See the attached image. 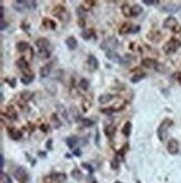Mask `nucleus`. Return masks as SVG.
<instances>
[{"label":"nucleus","instance_id":"f257e3e1","mask_svg":"<svg viewBox=\"0 0 181 183\" xmlns=\"http://www.w3.org/2000/svg\"><path fill=\"white\" fill-rule=\"evenodd\" d=\"M53 15H54L55 17H57L61 21H63V22H68L69 19H70V15H69V13L67 11V9L64 6H61V5L54 7V9H53Z\"/></svg>","mask_w":181,"mask_h":183},{"label":"nucleus","instance_id":"f03ea898","mask_svg":"<svg viewBox=\"0 0 181 183\" xmlns=\"http://www.w3.org/2000/svg\"><path fill=\"white\" fill-rule=\"evenodd\" d=\"M180 47H181L180 40H178L175 38H172V39H170L168 43L163 46V51L166 54H168V55H171V54H175Z\"/></svg>","mask_w":181,"mask_h":183},{"label":"nucleus","instance_id":"7ed1b4c3","mask_svg":"<svg viewBox=\"0 0 181 183\" xmlns=\"http://www.w3.org/2000/svg\"><path fill=\"white\" fill-rule=\"evenodd\" d=\"M172 125V121L170 118H166L162 121V123L160 124V126L158 127V137L160 139V141H164L167 133H168L169 127Z\"/></svg>","mask_w":181,"mask_h":183},{"label":"nucleus","instance_id":"20e7f679","mask_svg":"<svg viewBox=\"0 0 181 183\" xmlns=\"http://www.w3.org/2000/svg\"><path fill=\"white\" fill-rule=\"evenodd\" d=\"M119 46V40L115 37H108L106 38L105 40L102 43L101 45V48L104 49L105 51L110 50H115V48Z\"/></svg>","mask_w":181,"mask_h":183},{"label":"nucleus","instance_id":"39448f33","mask_svg":"<svg viewBox=\"0 0 181 183\" xmlns=\"http://www.w3.org/2000/svg\"><path fill=\"white\" fill-rule=\"evenodd\" d=\"M13 175L18 180L19 183H28V181H29V177H28L27 172L23 168H20V166L13 171Z\"/></svg>","mask_w":181,"mask_h":183},{"label":"nucleus","instance_id":"423d86ee","mask_svg":"<svg viewBox=\"0 0 181 183\" xmlns=\"http://www.w3.org/2000/svg\"><path fill=\"white\" fill-rule=\"evenodd\" d=\"M87 67L89 72H95V70L99 69L100 67V64H99V60L97 58L94 56V55H89L87 58Z\"/></svg>","mask_w":181,"mask_h":183},{"label":"nucleus","instance_id":"0eeeda50","mask_svg":"<svg viewBox=\"0 0 181 183\" xmlns=\"http://www.w3.org/2000/svg\"><path fill=\"white\" fill-rule=\"evenodd\" d=\"M167 147H168V152L170 154L175 155V154H178V152H179V142L175 139L170 140Z\"/></svg>","mask_w":181,"mask_h":183},{"label":"nucleus","instance_id":"6e6552de","mask_svg":"<svg viewBox=\"0 0 181 183\" xmlns=\"http://www.w3.org/2000/svg\"><path fill=\"white\" fill-rule=\"evenodd\" d=\"M178 26V21L175 17H168L163 21V27L167 28V29H172V30H175V27Z\"/></svg>","mask_w":181,"mask_h":183},{"label":"nucleus","instance_id":"1a4fd4ad","mask_svg":"<svg viewBox=\"0 0 181 183\" xmlns=\"http://www.w3.org/2000/svg\"><path fill=\"white\" fill-rule=\"evenodd\" d=\"M16 66H17L21 72H27L28 74H31L30 72H28V70H29V64H28V62L26 60L25 58H19L18 60L16 62Z\"/></svg>","mask_w":181,"mask_h":183},{"label":"nucleus","instance_id":"9d476101","mask_svg":"<svg viewBox=\"0 0 181 183\" xmlns=\"http://www.w3.org/2000/svg\"><path fill=\"white\" fill-rule=\"evenodd\" d=\"M105 56L110 59V60H112V62H115V63H119V64H122V57L120 56L119 54L116 53V51L114 50H110V51H106L105 53Z\"/></svg>","mask_w":181,"mask_h":183},{"label":"nucleus","instance_id":"9b49d317","mask_svg":"<svg viewBox=\"0 0 181 183\" xmlns=\"http://www.w3.org/2000/svg\"><path fill=\"white\" fill-rule=\"evenodd\" d=\"M13 9H16V10H18V11H26L27 9H28V7H27V0H17V1H15L13 2Z\"/></svg>","mask_w":181,"mask_h":183},{"label":"nucleus","instance_id":"f8f14e48","mask_svg":"<svg viewBox=\"0 0 181 183\" xmlns=\"http://www.w3.org/2000/svg\"><path fill=\"white\" fill-rule=\"evenodd\" d=\"M141 65L145 67V68H156L158 67V65L159 64L156 63V60L154 59H151V58H144L142 59V62H141Z\"/></svg>","mask_w":181,"mask_h":183},{"label":"nucleus","instance_id":"ddd939ff","mask_svg":"<svg viewBox=\"0 0 181 183\" xmlns=\"http://www.w3.org/2000/svg\"><path fill=\"white\" fill-rule=\"evenodd\" d=\"M36 46L39 49H49V41L46 38H38L36 40Z\"/></svg>","mask_w":181,"mask_h":183},{"label":"nucleus","instance_id":"4468645a","mask_svg":"<svg viewBox=\"0 0 181 183\" xmlns=\"http://www.w3.org/2000/svg\"><path fill=\"white\" fill-rule=\"evenodd\" d=\"M133 30V25L130 24V22H124L123 25L120 27L119 32L121 35H126V34H129L130 32Z\"/></svg>","mask_w":181,"mask_h":183},{"label":"nucleus","instance_id":"2eb2a0df","mask_svg":"<svg viewBox=\"0 0 181 183\" xmlns=\"http://www.w3.org/2000/svg\"><path fill=\"white\" fill-rule=\"evenodd\" d=\"M56 109L58 111V113L62 115L63 117L65 118L66 121H70V117H69L68 113H67V111H66V108L63 106L62 104H56Z\"/></svg>","mask_w":181,"mask_h":183},{"label":"nucleus","instance_id":"dca6fc26","mask_svg":"<svg viewBox=\"0 0 181 183\" xmlns=\"http://www.w3.org/2000/svg\"><path fill=\"white\" fill-rule=\"evenodd\" d=\"M49 177H50V179H51V181L55 180L56 182H59V183L66 181V179H67L65 173H54V174H51Z\"/></svg>","mask_w":181,"mask_h":183},{"label":"nucleus","instance_id":"f3484780","mask_svg":"<svg viewBox=\"0 0 181 183\" xmlns=\"http://www.w3.org/2000/svg\"><path fill=\"white\" fill-rule=\"evenodd\" d=\"M66 45H67L68 49H70V50L76 49V47H77V40H76V38L73 37V36L66 38Z\"/></svg>","mask_w":181,"mask_h":183},{"label":"nucleus","instance_id":"a211bd4d","mask_svg":"<svg viewBox=\"0 0 181 183\" xmlns=\"http://www.w3.org/2000/svg\"><path fill=\"white\" fill-rule=\"evenodd\" d=\"M50 70H51V64H46V65H44V66L40 68V77H43V78L48 77V75L50 74Z\"/></svg>","mask_w":181,"mask_h":183},{"label":"nucleus","instance_id":"6ab92c4d","mask_svg":"<svg viewBox=\"0 0 181 183\" xmlns=\"http://www.w3.org/2000/svg\"><path fill=\"white\" fill-rule=\"evenodd\" d=\"M178 6L175 5H172V4H169V5H166V6L162 7V10L164 13H175L178 11Z\"/></svg>","mask_w":181,"mask_h":183},{"label":"nucleus","instance_id":"aec40b11","mask_svg":"<svg viewBox=\"0 0 181 183\" xmlns=\"http://www.w3.org/2000/svg\"><path fill=\"white\" fill-rule=\"evenodd\" d=\"M114 98V95L112 94H103L99 97V102L101 104H107L108 102H111Z\"/></svg>","mask_w":181,"mask_h":183},{"label":"nucleus","instance_id":"412c9836","mask_svg":"<svg viewBox=\"0 0 181 183\" xmlns=\"http://www.w3.org/2000/svg\"><path fill=\"white\" fill-rule=\"evenodd\" d=\"M8 134H9V136L13 140H19V139H21V136H23L21 132L18 131V130H15V128H9Z\"/></svg>","mask_w":181,"mask_h":183},{"label":"nucleus","instance_id":"4be33fe9","mask_svg":"<svg viewBox=\"0 0 181 183\" xmlns=\"http://www.w3.org/2000/svg\"><path fill=\"white\" fill-rule=\"evenodd\" d=\"M43 25L44 27L46 28H48V29H51V30H54L55 28H56V24H55V21L54 20H51L49 18H45L43 20Z\"/></svg>","mask_w":181,"mask_h":183},{"label":"nucleus","instance_id":"5701e85b","mask_svg":"<svg viewBox=\"0 0 181 183\" xmlns=\"http://www.w3.org/2000/svg\"><path fill=\"white\" fill-rule=\"evenodd\" d=\"M16 48H17V50H18L19 53H24V51H26L29 48V44L26 43V41H19V43H17V45H16Z\"/></svg>","mask_w":181,"mask_h":183},{"label":"nucleus","instance_id":"b1692460","mask_svg":"<svg viewBox=\"0 0 181 183\" xmlns=\"http://www.w3.org/2000/svg\"><path fill=\"white\" fill-rule=\"evenodd\" d=\"M131 6H129L127 4H123L122 7H121V11L122 13L124 15L125 17H131L132 16V13H131Z\"/></svg>","mask_w":181,"mask_h":183},{"label":"nucleus","instance_id":"393cba45","mask_svg":"<svg viewBox=\"0 0 181 183\" xmlns=\"http://www.w3.org/2000/svg\"><path fill=\"white\" fill-rule=\"evenodd\" d=\"M148 38L152 41H159L161 39V32H151L148 34Z\"/></svg>","mask_w":181,"mask_h":183},{"label":"nucleus","instance_id":"a878e982","mask_svg":"<svg viewBox=\"0 0 181 183\" xmlns=\"http://www.w3.org/2000/svg\"><path fill=\"white\" fill-rule=\"evenodd\" d=\"M32 81H34V74H24V76L21 77V83L25 85H29Z\"/></svg>","mask_w":181,"mask_h":183},{"label":"nucleus","instance_id":"bb28decb","mask_svg":"<svg viewBox=\"0 0 181 183\" xmlns=\"http://www.w3.org/2000/svg\"><path fill=\"white\" fill-rule=\"evenodd\" d=\"M131 130H132L131 122H126L124 124V126H123V128H122V132H123V134H124L126 137H129L130 134H131Z\"/></svg>","mask_w":181,"mask_h":183},{"label":"nucleus","instance_id":"cd10ccee","mask_svg":"<svg viewBox=\"0 0 181 183\" xmlns=\"http://www.w3.org/2000/svg\"><path fill=\"white\" fill-rule=\"evenodd\" d=\"M143 11V8L141 6H139V5H133L131 8V13H132V16H139L140 13H142Z\"/></svg>","mask_w":181,"mask_h":183},{"label":"nucleus","instance_id":"c85d7f7f","mask_svg":"<svg viewBox=\"0 0 181 183\" xmlns=\"http://www.w3.org/2000/svg\"><path fill=\"white\" fill-rule=\"evenodd\" d=\"M77 143H78V139H77L76 136H72V137H68V139L66 140V144H67L68 147H70V149H74Z\"/></svg>","mask_w":181,"mask_h":183},{"label":"nucleus","instance_id":"c756f323","mask_svg":"<svg viewBox=\"0 0 181 183\" xmlns=\"http://www.w3.org/2000/svg\"><path fill=\"white\" fill-rule=\"evenodd\" d=\"M6 115L8 117H10L11 120H16L17 118V113H16V111H15V108L13 106H9V107L7 108Z\"/></svg>","mask_w":181,"mask_h":183},{"label":"nucleus","instance_id":"7c9ffc66","mask_svg":"<svg viewBox=\"0 0 181 183\" xmlns=\"http://www.w3.org/2000/svg\"><path fill=\"white\" fill-rule=\"evenodd\" d=\"M50 54H51V51L49 49H39V51H38V56L40 57V58H43V59L49 58Z\"/></svg>","mask_w":181,"mask_h":183},{"label":"nucleus","instance_id":"2f4dec72","mask_svg":"<svg viewBox=\"0 0 181 183\" xmlns=\"http://www.w3.org/2000/svg\"><path fill=\"white\" fill-rule=\"evenodd\" d=\"M50 120L53 122V125L55 128H58V127H61V121H59V117H58V115L57 114H53L51 115V117H50Z\"/></svg>","mask_w":181,"mask_h":183},{"label":"nucleus","instance_id":"473e14b6","mask_svg":"<svg viewBox=\"0 0 181 183\" xmlns=\"http://www.w3.org/2000/svg\"><path fill=\"white\" fill-rule=\"evenodd\" d=\"M81 35L84 39L87 40V39H89V38L94 37V30L93 29H86V30H83Z\"/></svg>","mask_w":181,"mask_h":183},{"label":"nucleus","instance_id":"72a5a7b5","mask_svg":"<svg viewBox=\"0 0 181 183\" xmlns=\"http://www.w3.org/2000/svg\"><path fill=\"white\" fill-rule=\"evenodd\" d=\"M72 177H74L75 180H82V177H83V174H82V172H81V170H78L77 168H75V169H73V171H72Z\"/></svg>","mask_w":181,"mask_h":183},{"label":"nucleus","instance_id":"f704fd0d","mask_svg":"<svg viewBox=\"0 0 181 183\" xmlns=\"http://www.w3.org/2000/svg\"><path fill=\"white\" fill-rule=\"evenodd\" d=\"M76 13L78 15L80 19H84L85 18V16H86V9H85L83 6L77 7V9H76Z\"/></svg>","mask_w":181,"mask_h":183},{"label":"nucleus","instance_id":"c9c22d12","mask_svg":"<svg viewBox=\"0 0 181 183\" xmlns=\"http://www.w3.org/2000/svg\"><path fill=\"white\" fill-rule=\"evenodd\" d=\"M20 96H21V98H23L25 102H28V101H30L31 100V97H32V93L29 92V90H24V92H21Z\"/></svg>","mask_w":181,"mask_h":183},{"label":"nucleus","instance_id":"e433bc0d","mask_svg":"<svg viewBox=\"0 0 181 183\" xmlns=\"http://www.w3.org/2000/svg\"><path fill=\"white\" fill-rule=\"evenodd\" d=\"M104 132H105V134L108 137H112L113 135H114V132H115V127L113 126V125H108V126L105 127Z\"/></svg>","mask_w":181,"mask_h":183},{"label":"nucleus","instance_id":"4c0bfd02","mask_svg":"<svg viewBox=\"0 0 181 183\" xmlns=\"http://www.w3.org/2000/svg\"><path fill=\"white\" fill-rule=\"evenodd\" d=\"M82 107H83V112H87L89 107H91V102L87 98H83L82 101Z\"/></svg>","mask_w":181,"mask_h":183},{"label":"nucleus","instance_id":"58836bf2","mask_svg":"<svg viewBox=\"0 0 181 183\" xmlns=\"http://www.w3.org/2000/svg\"><path fill=\"white\" fill-rule=\"evenodd\" d=\"M146 76V74L145 73H140V74H137V75H134L133 77L131 78V82L132 83H137V82H140L142 78H144Z\"/></svg>","mask_w":181,"mask_h":183},{"label":"nucleus","instance_id":"ea45409f","mask_svg":"<svg viewBox=\"0 0 181 183\" xmlns=\"http://www.w3.org/2000/svg\"><path fill=\"white\" fill-rule=\"evenodd\" d=\"M70 113H72L70 115L74 117V120H75V121H77V120H80V118H81V117H80V114H78V111H77V108L74 107V106H73V107H70Z\"/></svg>","mask_w":181,"mask_h":183},{"label":"nucleus","instance_id":"a19ab883","mask_svg":"<svg viewBox=\"0 0 181 183\" xmlns=\"http://www.w3.org/2000/svg\"><path fill=\"white\" fill-rule=\"evenodd\" d=\"M80 87H81L83 90H87L88 89V82L85 78H82L81 79V82H80Z\"/></svg>","mask_w":181,"mask_h":183},{"label":"nucleus","instance_id":"79ce46f5","mask_svg":"<svg viewBox=\"0 0 181 183\" xmlns=\"http://www.w3.org/2000/svg\"><path fill=\"white\" fill-rule=\"evenodd\" d=\"M27 7H28V9H36L37 2L36 1H31V0H27Z\"/></svg>","mask_w":181,"mask_h":183},{"label":"nucleus","instance_id":"37998d69","mask_svg":"<svg viewBox=\"0 0 181 183\" xmlns=\"http://www.w3.org/2000/svg\"><path fill=\"white\" fill-rule=\"evenodd\" d=\"M82 122H83V125L84 126H93L94 125V122L93 121H91V120H87V118H83L82 120Z\"/></svg>","mask_w":181,"mask_h":183},{"label":"nucleus","instance_id":"c03bdc74","mask_svg":"<svg viewBox=\"0 0 181 183\" xmlns=\"http://www.w3.org/2000/svg\"><path fill=\"white\" fill-rule=\"evenodd\" d=\"M144 5H148V6H151V5H158L159 1H154V0H143Z\"/></svg>","mask_w":181,"mask_h":183},{"label":"nucleus","instance_id":"a18cd8bd","mask_svg":"<svg viewBox=\"0 0 181 183\" xmlns=\"http://www.w3.org/2000/svg\"><path fill=\"white\" fill-rule=\"evenodd\" d=\"M101 112L104 114H113V112H115V109L114 108H103V109H101Z\"/></svg>","mask_w":181,"mask_h":183},{"label":"nucleus","instance_id":"49530a36","mask_svg":"<svg viewBox=\"0 0 181 183\" xmlns=\"http://www.w3.org/2000/svg\"><path fill=\"white\" fill-rule=\"evenodd\" d=\"M1 177H2V180H6L7 183H11V180L9 179V177H8L7 174H4V173H1Z\"/></svg>","mask_w":181,"mask_h":183},{"label":"nucleus","instance_id":"de8ad7c7","mask_svg":"<svg viewBox=\"0 0 181 183\" xmlns=\"http://www.w3.org/2000/svg\"><path fill=\"white\" fill-rule=\"evenodd\" d=\"M83 166H84L85 169H87V170L89 171L91 173H92V172H94V169H92V166H91L89 164H87V163H83Z\"/></svg>","mask_w":181,"mask_h":183},{"label":"nucleus","instance_id":"09e8293b","mask_svg":"<svg viewBox=\"0 0 181 183\" xmlns=\"http://www.w3.org/2000/svg\"><path fill=\"white\" fill-rule=\"evenodd\" d=\"M83 4H84V6H88V8H91L92 6L95 5V2H94V1H84Z\"/></svg>","mask_w":181,"mask_h":183},{"label":"nucleus","instance_id":"8fccbe9b","mask_svg":"<svg viewBox=\"0 0 181 183\" xmlns=\"http://www.w3.org/2000/svg\"><path fill=\"white\" fill-rule=\"evenodd\" d=\"M51 144H53V141H51V140H48V141H47V143H46V147H47V150H50V149H51Z\"/></svg>","mask_w":181,"mask_h":183},{"label":"nucleus","instance_id":"3c124183","mask_svg":"<svg viewBox=\"0 0 181 183\" xmlns=\"http://www.w3.org/2000/svg\"><path fill=\"white\" fill-rule=\"evenodd\" d=\"M6 27H7V22H5V19H1V27H0L1 30H4Z\"/></svg>","mask_w":181,"mask_h":183},{"label":"nucleus","instance_id":"603ef678","mask_svg":"<svg viewBox=\"0 0 181 183\" xmlns=\"http://www.w3.org/2000/svg\"><path fill=\"white\" fill-rule=\"evenodd\" d=\"M7 82L10 84V86H11V87H15V86H16V79H15V78H13L11 81H7Z\"/></svg>","mask_w":181,"mask_h":183},{"label":"nucleus","instance_id":"864d4df0","mask_svg":"<svg viewBox=\"0 0 181 183\" xmlns=\"http://www.w3.org/2000/svg\"><path fill=\"white\" fill-rule=\"evenodd\" d=\"M74 154L77 155V156H81V154H82L81 150H80V149H75V150H74Z\"/></svg>","mask_w":181,"mask_h":183},{"label":"nucleus","instance_id":"5fc2aeb1","mask_svg":"<svg viewBox=\"0 0 181 183\" xmlns=\"http://www.w3.org/2000/svg\"><path fill=\"white\" fill-rule=\"evenodd\" d=\"M78 25H80V27H84L85 26V20L84 19H80L78 20Z\"/></svg>","mask_w":181,"mask_h":183},{"label":"nucleus","instance_id":"6e6d98bb","mask_svg":"<svg viewBox=\"0 0 181 183\" xmlns=\"http://www.w3.org/2000/svg\"><path fill=\"white\" fill-rule=\"evenodd\" d=\"M0 158H1V168H4V165H5V158H4V155H2V154H1Z\"/></svg>","mask_w":181,"mask_h":183},{"label":"nucleus","instance_id":"4d7b16f0","mask_svg":"<svg viewBox=\"0 0 181 183\" xmlns=\"http://www.w3.org/2000/svg\"><path fill=\"white\" fill-rule=\"evenodd\" d=\"M178 82L180 83V85H181V73L179 74V76H178Z\"/></svg>","mask_w":181,"mask_h":183},{"label":"nucleus","instance_id":"13d9d810","mask_svg":"<svg viewBox=\"0 0 181 183\" xmlns=\"http://www.w3.org/2000/svg\"><path fill=\"white\" fill-rule=\"evenodd\" d=\"M114 183H121V182H119V181H116V182H114Z\"/></svg>","mask_w":181,"mask_h":183}]
</instances>
